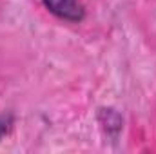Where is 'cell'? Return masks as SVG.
<instances>
[{
	"mask_svg": "<svg viewBox=\"0 0 156 154\" xmlns=\"http://www.w3.org/2000/svg\"><path fill=\"white\" fill-rule=\"evenodd\" d=\"M45 9L67 22H82L85 16L83 5L78 0H42Z\"/></svg>",
	"mask_w": 156,
	"mask_h": 154,
	"instance_id": "6da1fadb",
	"label": "cell"
},
{
	"mask_svg": "<svg viewBox=\"0 0 156 154\" xmlns=\"http://www.w3.org/2000/svg\"><path fill=\"white\" fill-rule=\"evenodd\" d=\"M9 125H11V116H0V138L7 132Z\"/></svg>",
	"mask_w": 156,
	"mask_h": 154,
	"instance_id": "7a4b0ae2",
	"label": "cell"
}]
</instances>
